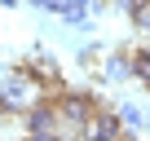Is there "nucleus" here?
<instances>
[{
	"instance_id": "9",
	"label": "nucleus",
	"mask_w": 150,
	"mask_h": 141,
	"mask_svg": "<svg viewBox=\"0 0 150 141\" xmlns=\"http://www.w3.org/2000/svg\"><path fill=\"white\" fill-rule=\"evenodd\" d=\"M0 5H5V9H13V5H18V0H0Z\"/></svg>"
},
{
	"instance_id": "10",
	"label": "nucleus",
	"mask_w": 150,
	"mask_h": 141,
	"mask_svg": "<svg viewBox=\"0 0 150 141\" xmlns=\"http://www.w3.org/2000/svg\"><path fill=\"white\" fill-rule=\"evenodd\" d=\"M146 132H150V110H146Z\"/></svg>"
},
{
	"instance_id": "5",
	"label": "nucleus",
	"mask_w": 150,
	"mask_h": 141,
	"mask_svg": "<svg viewBox=\"0 0 150 141\" xmlns=\"http://www.w3.org/2000/svg\"><path fill=\"white\" fill-rule=\"evenodd\" d=\"M115 110H119V119H124V128H146V110L141 106H132V102H115Z\"/></svg>"
},
{
	"instance_id": "4",
	"label": "nucleus",
	"mask_w": 150,
	"mask_h": 141,
	"mask_svg": "<svg viewBox=\"0 0 150 141\" xmlns=\"http://www.w3.org/2000/svg\"><path fill=\"white\" fill-rule=\"evenodd\" d=\"M97 75H102V80H110V84H124V80H132V53H106Z\"/></svg>"
},
{
	"instance_id": "6",
	"label": "nucleus",
	"mask_w": 150,
	"mask_h": 141,
	"mask_svg": "<svg viewBox=\"0 0 150 141\" xmlns=\"http://www.w3.org/2000/svg\"><path fill=\"white\" fill-rule=\"evenodd\" d=\"M132 80L150 88V49H132Z\"/></svg>"
},
{
	"instance_id": "7",
	"label": "nucleus",
	"mask_w": 150,
	"mask_h": 141,
	"mask_svg": "<svg viewBox=\"0 0 150 141\" xmlns=\"http://www.w3.org/2000/svg\"><path fill=\"white\" fill-rule=\"evenodd\" d=\"M5 119H9V110H5V106H0V132H5Z\"/></svg>"
},
{
	"instance_id": "2",
	"label": "nucleus",
	"mask_w": 150,
	"mask_h": 141,
	"mask_svg": "<svg viewBox=\"0 0 150 141\" xmlns=\"http://www.w3.org/2000/svg\"><path fill=\"white\" fill-rule=\"evenodd\" d=\"M53 102H57V115H62V132H66V137H75V132L97 115V106H102L88 88H66V93L53 97Z\"/></svg>"
},
{
	"instance_id": "8",
	"label": "nucleus",
	"mask_w": 150,
	"mask_h": 141,
	"mask_svg": "<svg viewBox=\"0 0 150 141\" xmlns=\"http://www.w3.org/2000/svg\"><path fill=\"white\" fill-rule=\"evenodd\" d=\"M124 141H137V132H132V128H124Z\"/></svg>"
},
{
	"instance_id": "3",
	"label": "nucleus",
	"mask_w": 150,
	"mask_h": 141,
	"mask_svg": "<svg viewBox=\"0 0 150 141\" xmlns=\"http://www.w3.org/2000/svg\"><path fill=\"white\" fill-rule=\"evenodd\" d=\"M124 137V119H119V110L115 106H97V115L75 132L71 141H119Z\"/></svg>"
},
{
	"instance_id": "1",
	"label": "nucleus",
	"mask_w": 150,
	"mask_h": 141,
	"mask_svg": "<svg viewBox=\"0 0 150 141\" xmlns=\"http://www.w3.org/2000/svg\"><path fill=\"white\" fill-rule=\"evenodd\" d=\"M40 102H49V88L31 75L22 62H18L13 70H5V80H0V106H5L9 115H27V110H35Z\"/></svg>"
}]
</instances>
